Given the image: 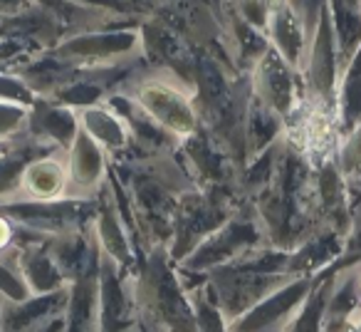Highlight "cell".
<instances>
[{
  "mask_svg": "<svg viewBox=\"0 0 361 332\" xmlns=\"http://www.w3.org/2000/svg\"><path fill=\"white\" fill-rule=\"evenodd\" d=\"M11 238H13V228H11V223L6 221V218L0 216V251L11 243Z\"/></svg>",
  "mask_w": 361,
  "mask_h": 332,
  "instance_id": "cell-4",
  "label": "cell"
},
{
  "mask_svg": "<svg viewBox=\"0 0 361 332\" xmlns=\"http://www.w3.org/2000/svg\"><path fill=\"white\" fill-rule=\"evenodd\" d=\"M270 3H280V0H270Z\"/></svg>",
  "mask_w": 361,
  "mask_h": 332,
  "instance_id": "cell-5",
  "label": "cell"
},
{
  "mask_svg": "<svg viewBox=\"0 0 361 332\" xmlns=\"http://www.w3.org/2000/svg\"><path fill=\"white\" fill-rule=\"evenodd\" d=\"M70 186V166L57 156H45L25 166L20 177V191L32 201H55L65 196Z\"/></svg>",
  "mask_w": 361,
  "mask_h": 332,
  "instance_id": "cell-2",
  "label": "cell"
},
{
  "mask_svg": "<svg viewBox=\"0 0 361 332\" xmlns=\"http://www.w3.org/2000/svg\"><path fill=\"white\" fill-rule=\"evenodd\" d=\"M131 100L146 119H151L176 139H188L196 131L198 114L191 92L186 90V85L171 77H149L139 82Z\"/></svg>",
  "mask_w": 361,
  "mask_h": 332,
  "instance_id": "cell-1",
  "label": "cell"
},
{
  "mask_svg": "<svg viewBox=\"0 0 361 332\" xmlns=\"http://www.w3.org/2000/svg\"><path fill=\"white\" fill-rule=\"evenodd\" d=\"M85 129L90 131V139L102 146H124L126 126L106 109H90L85 114Z\"/></svg>",
  "mask_w": 361,
  "mask_h": 332,
  "instance_id": "cell-3",
  "label": "cell"
}]
</instances>
